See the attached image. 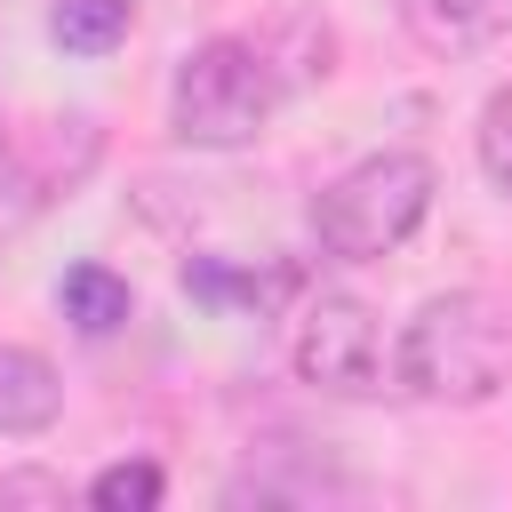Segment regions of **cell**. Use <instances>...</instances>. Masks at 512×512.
I'll list each match as a JSON object with an SVG mask.
<instances>
[{
    "label": "cell",
    "instance_id": "6da1fadb",
    "mask_svg": "<svg viewBox=\"0 0 512 512\" xmlns=\"http://www.w3.org/2000/svg\"><path fill=\"white\" fill-rule=\"evenodd\" d=\"M400 384L432 408H480L512 384V312L480 288H448L416 304L400 328Z\"/></svg>",
    "mask_w": 512,
    "mask_h": 512
},
{
    "label": "cell",
    "instance_id": "7a4b0ae2",
    "mask_svg": "<svg viewBox=\"0 0 512 512\" xmlns=\"http://www.w3.org/2000/svg\"><path fill=\"white\" fill-rule=\"evenodd\" d=\"M288 80L264 40H200L168 80V136L192 152H240L272 128Z\"/></svg>",
    "mask_w": 512,
    "mask_h": 512
},
{
    "label": "cell",
    "instance_id": "3957f363",
    "mask_svg": "<svg viewBox=\"0 0 512 512\" xmlns=\"http://www.w3.org/2000/svg\"><path fill=\"white\" fill-rule=\"evenodd\" d=\"M432 184L440 176H432L424 152H368V160H352L336 184L312 192V240H320V256H336V264L392 256L424 224Z\"/></svg>",
    "mask_w": 512,
    "mask_h": 512
},
{
    "label": "cell",
    "instance_id": "277c9868",
    "mask_svg": "<svg viewBox=\"0 0 512 512\" xmlns=\"http://www.w3.org/2000/svg\"><path fill=\"white\" fill-rule=\"evenodd\" d=\"M288 360L312 392H336V400H360L376 384V312L360 296H312L296 312V336H288Z\"/></svg>",
    "mask_w": 512,
    "mask_h": 512
},
{
    "label": "cell",
    "instance_id": "5b68a950",
    "mask_svg": "<svg viewBox=\"0 0 512 512\" xmlns=\"http://www.w3.org/2000/svg\"><path fill=\"white\" fill-rule=\"evenodd\" d=\"M400 24L432 56H472L512 32V0H400Z\"/></svg>",
    "mask_w": 512,
    "mask_h": 512
},
{
    "label": "cell",
    "instance_id": "8992f818",
    "mask_svg": "<svg viewBox=\"0 0 512 512\" xmlns=\"http://www.w3.org/2000/svg\"><path fill=\"white\" fill-rule=\"evenodd\" d=\"M64 416V376L32 344H0V440H32Z\"/></svg>",
    "mask_w": 512,
    "mask_h": 512
},
{
    "label": "cell",
    "instance_id": "52a82bcc",
    "mask_svg": "<svg viewBox=\"0 0 512 512\" xmlns=\"http://www.w3.org/2000/svg\"><path fill=\"white\" fill-rule=\"evenodd\" d=\"M56 312L80 328V336H120L128 312H136V288L112 272V264H72L56 280Z\"/></svg>",
    "mask_w": 512,
    "mask_h": 512
},
{
    "label": "cell",
    "instance_id": "ba28073f",
    "mask_svg": "<svg viewBox=\"0 0 512 512\" xmlns=\"http://www.w3.org/2000/svg\"><path fill=\"white\" fill-rule=\"evenodd\" d=\"M184 288L200 304H248V312H272L280 296H296V264H272V272H232L216 256H192L184 264Z\"/></svg>",
    "mask_w": 512,
    "mask_h": 512
},
{
    "label": "cell",
    "instance_id": "9c48e42d",
    "mask_svg": "<svg viewBox=\"0 0 512 512\" xmlns=\"http://www.w3.org/2000/svg\"><path fill=\"white\" fill-rule=\"evenodd\" d=\"M136 24V0H56L48 8V40L64 56H112Z\"/></svg>",
    "mask_w": 512,
    "mask_h": 512
},
{
    "label": "cell",
    "instance_id": "30bf717a",
    "mask_svg": "<svg viewBox=\"0 0 512 512\" xmlns=\"http://www.w3.org/2000/svg\"><path fill=\"white\" fill-rule=\"evenodd\" d=\"M160 496H168V472H160L152 456L104 464V472L88 480V504H96V512H160Z\"/></svg>",
    "mask_w": 512,
    "mask_h": 512
},
{
    "label": "cell",
    "instance_id": "8fae6325",
    "mask_svg": "<svg viewBox=\"0 0 512 512\" xmlns=\"http://www.w3.org/2000/svg\"><path fill=\"white\" fill-rule=\"evenodd\" d=\"M480 168H488V184L512 200V80L480 104Z\"/></svg>",
    "mask_w": 512,
    "mask_h": 512
},
{
    "label": "cell",
    "instance_id": "7c38bea8",
    "mask_svg": "<svg viewBox=\"0 0 512 512\" xmlns=\"http://www.w3.org/2000/svg\"><path fill=\"white\" fill-rule=\"evenodd\" d=\"M8 504H64V480L56 472H32V464L24 472H0V512Z\"/></svg>",
    "mask_w": 512,
    "mask_h": 512
},
{
    "label": "cell",
    "instance_id": "4fadbf2b",
    "mask_svg": "<svg viewBox=\"0 0 512 512\" xmlns=\"http://www.w3.org/2000/svg\"><path fill=\"white\" fill-rule=\"evenodd\" d=\"M0 176H8V128H0Z\"/></svg>",
    "mask_w": 512,
    "mask_h": 512
}]
</instances>
